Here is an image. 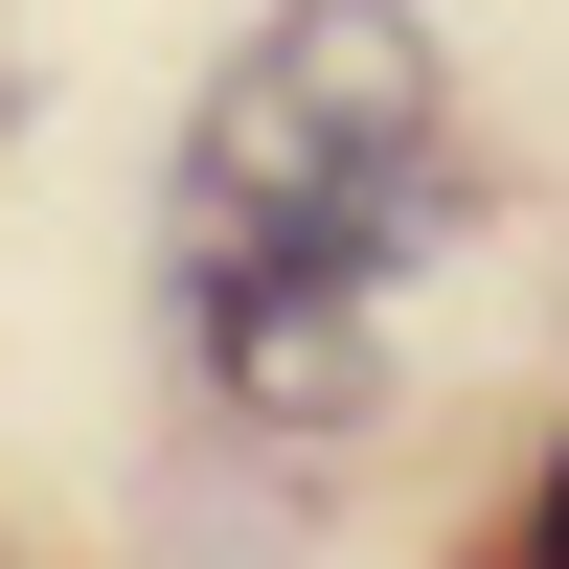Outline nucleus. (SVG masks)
Listing matches in <instances>:
<instances>
[{"mask_svg": "<svg viewBox=\"0 0 569 569\" xmlns=\"http://www.w3.org/2000/svg\"><path fill=\"white\" fill-rule=\"evenodd\" d=\"M501 569H569V433H547V479H525V525H501Z\"/></svg>", "mask_w": 569, "mask_h": 569, "instance_id": "f257e3e1", "label": "nucleus"}]
</instances>
